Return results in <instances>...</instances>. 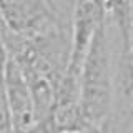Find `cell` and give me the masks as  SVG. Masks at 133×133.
<instances>
[{
	"mask_svg": "<svg viewBox=\"0 0 133 133\" xmlns=\"http://www.w3.org/2000/svg\"><path fill=\"white\" fill-rule=\"evenodd\" d=\"M107 18L116 28L120 52H127L133 45V0H103Z\"/></svg>",
	"mask_w": 133,
	"mask_h": 133,
	"instance_id": "6",
	"label": "cell"
},
{
	"mask_svg": "<svg viewBox=\"0 0 133 133\" xmlns=\"http://www.w3.org/2000/svg\"><path fill=\"white\" fill-rule=\"evenodd\" d=\"M70 27L48 0H0V33L28 40Z\"/></svg>",
	"mask_w": 133,
	"mask_h": 133,
	"instance_id": "2",
	"label": "cell"
},
{
	"mask_svg": "<svg viewBox=\"0 0 133 133\" xmlns=\"http://www.w3.org/2000/svg\"><path fill=\"white\" fill-rule=\"evenodd\" d=\"M0 48H2V38H0Z\"/></svg>",
	"mask_w": 133,
	"mask_h": 133,
	"instance_id": "9",
	"label": "cell"
},
{
	"mask_svg": "<svg viewBox=\"0 0 133 133\" xmlns=\"http://www.w3.org/2000/svg\"><path fill=\"white\" fill-rule=\"evenodd\" d=\"M5 62H7V53L2 47L0 48V133H14L7 85H5Z\"/></svg>",
	"mask_w": 133,
	"mask_h": 133,
	"instance_id": "7",
	"label": "cell"
},
{
	"mask_svg": "<svg viewBox=\"0 0 133 133\" xmlns=\"http://www.w3.org/2000/svg\"><path fill=\"white\" fill-rule=\"evenodd\" d=\"M105 127L110 133H133V47L116 55L111 110Z\"/></svg>",
	"mask_w": 133,
	"mask_h": 133,
	"instance_id": "4",
	"label": "cell"
},
{
	"mask_svg": "<svg viewBox=\"0 0 133 133\" xmlns=\"http://www.w3.org/2000/svg\"><path fill=\"white\" fill-rule=\"evenodd\" d=\"M5 85L8 95V105H10L12 125L14 133L25 131L38 123L33 103L32 91L28 88V83L25 80L20 66L7 55L5 62Z\"/></svg>",
	"mask_w": 133,
	"mask_h": 133,
	"instance_id": "5",
	"label": "cell"
},
{
	"mask_svg": "<svg viewBox=\"0 0 133 133\" xmlns=\"http://www.w3.org/2000/svg\"><path fill=\"white\" fill-rule=\"evenodd\" d=\"M75 133H110L107 127H90V128H85L82 131H75Z\"/></svg>",
	"mask_w": 133,
	"mask_h": 133,
	"instance_id": "8",
	"label": "cell"
},
{
	"mask_svg": "<svg viewBox=\"0 0 133 133\" xmlns=\"http://www.w3.org/2000/svg\"><path fill=\"white\" fill-rule=\"evenodd\" d=\"M108 27L107 22L93 37L80 70V111L88 128L105 127L111 110L116 57Z\"/></svg>",
	"mask_w": 133,
	"mask_h": 133,
	"instance_id": "1",
	"label": "cell"
},
{
	"mask_svg": "<svg viewBox=\"0 0 133 133\" xmlns=\"http://www.w3.org/2000/svg\"><path fill=\"white\" fill-rule=\"evenodd\" d=\"M131 47H133V45H131Z\"/></svg>",
	"mask_w": 133,
	"mask_h": 133,
	"instance_id": "10",
	"label": "cell"
},
{
	"mask_svg": "<svg viewBox=\"0 0 133 133\" xmlns=\"http://www.w3.org/2000/svg\"><path fill=\"white\" fill-rule=\"evenodd\" d=\"M108 22L103 0H75L70 17L72 50L65 77L80 83V70L97 32Z\"/></svg>",
	"mask_w": 133,
	"mask_h": 133,
	"instance_id": "3",
	"label": "cell"
}]
</instances>
